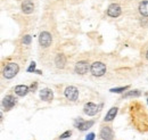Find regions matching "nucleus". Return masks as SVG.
<instances>
[{
	"mask_svg": "<svg viewBox=\"0 0 148 140\" xmlns=\"http://www.w3.org/2000/svg\"><path fill=\"white\" fill-rule=\"evenodd\" d=\"M55 64L57 69H64L65 67V64H66V57L63 55V54H58L55 58Z\"/></svg>",
	"mask_w": 148,
	"mask_h": 140,
	"instance_id": "12",
	"label": "nucleus"
},
{
	"mask_svg": "<svg viewBox=\"0 0 148 140\" xmlns=\"http://www.w3.org/2000/svg\"><path fill=\"white\" fill-rule=\"evenodd\" d=\"M116 114H117V107H112L111 109L108 110V113L106 114L105 119H104L105 122H111V121H113L115 119Z\"/></svg>",
	"mask_w": 148,
	"mask_h": 140,
	"instance_id": "15",
	"label": "nucleus"
},
{
	"mask_svg": "<svg viewBox=\"0 0 148 140\" xmlns=\"http://www.w3.org/2000/svg\"><path fill=\"white\" fill-rule=\"evenodd\" d=\"M146 58H147V60H148V50H147V53H146Z\"/></svg>",
	"mask_w": 148,
	"mask_h": 140,
	"instance_id": "25",
	"label": "nucleus"
},
{
	"mask_svg": "<svg viewBox=\"0 0 148 140\" xmlns=\"http://www.w3.org/2000/svg\"><path fill=\"white\" fill-rule=\"evenodd\" d=\"M19 71L18 65L16 63H8L5 67H3V71H2V75L3 78L6 79H13Z\"/></svg>",
	"mask_w": 148,
	"mask_h": 140,
	"instance_id": "1",
	"label": "nucleus"
},
{
	"mask_svg": "<svg viewBox=\"0 0 148 140\" xmlns=\"http://www.w3.org/2000/svg\"><path fill=\"white\" fill-rule=\"evenodd\" d=\"M141 95V92L139 90H132L127 92L125 95H123V98H130V97H139Z\"/></svg>",
	"mask_w": 148,
	"mask_h": 140,
	"instance_id": "17",
	"label": "nucleus"
},
{
	"mask_svg": "<svg viewBox=\"0 0 148 140\" xmlns=\"http://www.w3.org/2000/svg\"><path fill=\"white\" fill-rule=\"evenodd\" d=\"M92 125H93V121H82L76 128H77L80 131H86V130H88L89 128H91Z\"/></svg>",
	"mask_w": 148,
	"mask_h": 140,
	"instance_id": "16",
	"label": "nucleus"
},
{
	"mask_svg": "<svg viewBox=\"0 0 148 140\" xmlns=\"http://www.w3.org/2000/svg\"><path fill=\"white\" fill-rule=\"evenodd\" d=\"M51 42H53V36L49 32L43 31V32L40 33V35H39V43H40L41 47L48 48L51 45Z\"/></svg>",
	"mask_w": 148,
	"mask_h": 140,
	"instance_id": "3",
	"label": "nucleus"
},
{
	"mask_svg": "<svg viewBox=\"0 0 148 140\" xmlns=\"http://www.w3.org/2000/svg\"><path fill=\"white\" fill-rule=\"evenodd\" d=\"M54 98V92L51 89L49 88H45L40 91V99L43 100V102H47V103H50Z\"/></svg>",
	"mask_w": 148,
	"mask_h": 140,
	"instance_id": "7",
	"label": "nucleus"
},
{
	"mask_svg": "<svg viewBox=\"0 0 148 140\" xmlns=\"http://www.w3.org/2000/svg\"><path fill=\"white\" fill-rule=\"evenodd\" d=\"M31 40H32V36L29 34H26V35H24V38H23L22 41H23L24 45H30V43H31Z\"/></svg>",
	"mask_w": 148,
	"mask_h": 140,
	"instance_id": "19",
	"label": "nucleus"
},
{
	"mask_svg": "<svg viewBox=\"0 0 148 140\" xmlns=\"http://www.w3.org/2000/svg\"><path fill=\"white\" fill-rule=\"evenodd\" d=\"M147 103H148V99H147Z\"/></svg>",
	"mask_w": 148,
	"mask_h": 140,
	"instance_id": "26",
	"label": "nucleus"
},
{
	"mask_svg": "<svg viewBox=\"0 0 148 140\" xmlns=\"http://www.w3.org/2000/svg\"><path fill=\"white\" fill-rule=\"evenodd\" d=\"M64 95L66 97L67 100H71V102H75L79 97V90L76 87H73V86H70L65 89L64 91Z\"/></svg>",
	"mask_w": 148,
	"mask_h": 140,
	"instance_id": "5",
	"label": "nucleus"
},
{
	"mask_svg": "<svg viewBox=\"0 0 148 140\" xmlns=\"http://www.w3.org/2000/svg\"><path fill=\"white\" fill-rule=\"evenodd\" d=\"M99 136H100V138L103 140H113V138H114V131L112 130V128H110V126H104V128H101Z\"/></svg>",
	"mask_w": 148,
	"mask_h": 140,
	"instance_id": "9",
	"label": "nucleus"
},
{
	"mask_svg": "<svg viewBox=\"0 0 148 140\" xmlns=\"http://www.w3.org/2000/svg\"><path fill=\"white\" fill-rule=\"evenodd\" d=\"M82 121H84V120H83V119H81V117H77V119H76V120L74 121V126L76 128V126H77V125H79L80 123L82 122Z\"/></svg>",
	"mask_w": 148,
	"mask_h": 140,
	"instance_id": "22",
	"label": "nucleus"
},
{
	"mask_svg": "<svg viewBox=\"0 0 148 140\" xmlns=\"http://www.w3.org/2000/svg\"><path fill=\"white\" fill-rule=\"evenodd\" d=\"M30 91V87L27 86H24V84H19V86H16L15 87V93L19 96V97H24L29 93Z\"/></svg>",
	"mask_w": 148,
	"mask_h": 140,
	"instance_id": "13",
	"label": "nucleus"
},
{
	"mask_svg": "<svg viewBox=\"0 0 148 140\" xmlns=\"http://www.w3.org/2000/svg\"><path fill=\"white\" fill-rule=\"evenodd\" d=\"M139 13L145 16V17H148V0H144L139 3Z\"/></svg>",
	"mask_w": 148,
	"mask_h": 140,
	"instance_id": "14",
	"label": "nucleus"
},
{
	"mask_svg": "<svg viewBox=\"0 0 148 140\" xmlns=\"http://www.w3.org/2000/svg\"><path fill=\"white\" fill-rule=\"evenodd\" d=\"M83 112H84V114H87L89 116H93L98 112V106L93 103H87L83 107Z\"/></svg>",
	"mask_w": 148,
	"mask_h": 140,
	"instance_id": "10",
	"label": "nucleus"
},
{
	"mask_svg": "<svg viewBox=\"0 0 148 140\" xmlns=\"http://www.w3.org/2000/svg\"><path fill=\"white\" fill-rule=\"evenodd\" d=\"M37 87H38L37 82L32 83V84H31V87H30V91H36V90H37Z\"/></svg>",
	"mask_w": 148,
	"mask_h": 140,
	"instance_id": "23",
	"label": "nucleus"
},
{
	"mask_svg": "<svg viewBox=\"0 0 148 140\" xmlns=\"http://www.w3.org/2000/svg\"><path fill=\"white\" fill-rule=\"evenodd\" d=\"M16 104H17V99L12 95H7L2 99V107L5 108V110H10Z\"/></svg>",
	"mask_w": 148,
	"mask_h": 140,
	"instance_id": "6",
	"label": "nucleus"
},
{
	"mask_svg": "<svg viewBox=\"0 0 148 140\" xmlns=\"http://www.w3.org/2000/svg\"><path fill=\"white\" fill-rule=\"evenodd\" d=\"M121 13H122L121 6L117 5V3H112L107 9V15L111 16V17H119L121 15Z\"/></svg>",
	"mask_w": 148,
	"mask_h": 140,
	"instance_id": "8",
	"label": "nucleus"
},
{
	"mask_svg": "<svg viewBox=\"0 0 148 140\" xmlns=\"http://www.w3.org/2000/svg\"><path fill=\"white\" fill-rule=\"evenodd\" d=\"M71 135H72V131H70V130H69V131H65L64 133H62L59 138H60V139H66V138L71 137Z\"/></svg>",
	"mask_w": 148,
	"mask_h": 140,
	"instance_id": "20",
	"label": "nucleus"
},
{
	"mask_svg": "<svg viewBox=\"0 0 148 140\" xmlns=\"http://www.w3.org/2000/svg\"><path fill=\"white\" fill-rule=\"evenodd\" d=\"M27 72H29V73H31V72H36V63H34V62L31 63L30 67L27 69Z\"/></svg>",
	"mask_w": 148,
	"mask_h": 140,
	"instance_id": "21",
	"label": "nucleus"
},
{
	"mask_svg": "<svg viewBox=\"0 0 148 140\" xmlns=\"http://www.w3.org/2000/svg\"><path fill=\"white\" fill-rule=\"evenodd\" d=\"M129 89V86H125V87H120V88H112L111 92H116V93H121V92H124L125 90Z\"/></svg>",
	"mask_w": 148,
	"mask_h": 140,
	"instance_id": "18",
	"label": "nucleus"
},
{
	"mask_svg": "<svg viewBox=\"0 0 148 140\" xmlns=\"http://www.w3.org/2000/svg\"><path fill=\"white\" fill-rule=\"evenodd\" d=\"M90 72L93 76H103L106 73V65L101 62H95L90 66Z\"/></svg>",
	"mask_w": 148,
	"mask_h": 140,
	"instance_id": "2",
	"label": "nucleus"
},
{
	"mask_svg": "<svg viewBox=\"0 0 148 140\" xmlns=\"http://www.w3.org/2000/svg\"><path fill=\"white\" fill-rule=\"evenodd\" d=\"M34 10V3L31 0H24L22 2V12L24 14H32Z\"/></svg>",
	"mask_w": 148,
	"mask_h": 140,
	"instance_id": "11",
	"label": "nucleus"
},
{
	"mask_svg": "<svg viewBox=\"0 0 148 140\" xmlns=\"http://www.w3.org/2000/svg\"><path fill=\"white\" fill-rule=\"evenodd\" d=\"M86 140H95V133H89L87 137H86Z\"/></svg>",
	"mask_w": 148,
	"mask_h": 140,
	"instance_id": "24",
	"label": "nucleus"
},
{
	"mask_svg": "<svg viewBox=\"0 0 148 140\" xmlns=\"http://www.w3.org/2000/svg\"><path fill=\"white\" fill-rule=\"evenodd\" d=\"M90 70L89 67V63L87 60H80L75 64V67H74V71L76 74L79 75H84L86 73H88V71Z\"/></svg>",
	"mask_w": 148,
	"mask_h": 140,
	"instance_id": "4",
	"label": "nucleus"
}]
</instances>
